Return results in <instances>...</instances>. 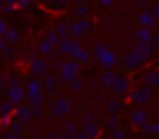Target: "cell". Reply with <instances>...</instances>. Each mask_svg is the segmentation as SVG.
Instances as JSON below:
<instances>
[{
  "label": "cell",
  "mask_w": 159,
  "mask_h": 139,
  "mask_svg": "<svg viewBox=\"0 0 159 139\" xmlns=\"http://www.w3.org/2000/svg\"><path fill=\"white\" fill-rule=\"evenodd\" d=\"M153 95H154L153 88L148 86V85H145V83H143L142 86H137L136 89H133V91L128 94L129 100L134 102V103H137L139 106H143V105L150 103L151 99H153Z\"/></svg>",
  "instance_id": "obj_1"
},
{
  "label": "cell",
  "mask_w": 159,
  "mask_h": 139,
  "mask_svg": "<svg viewBox=\"0 0 159 139\" xmlns=\"http://www.w3.org/2000/svg\"><path fill=\"white\" fill-rule=\"evenodd\" d=\"M80 67H81V63H80L78 59H69V61H64L62 67H61V77L62 80L66 81H72L75 78H78V74H80Z\"/></svg>",
  "instance_id": "obj_2"
},
{
  "label": "cell",
  "mask_w": 159,
  "mask_h": 139,
  "mask_svg": "<svg viewBox=\"0 0 159 139\" xmlns=\"http://www.w3.org/2000/svg\"><path fill=\"white\" fill-rule=\"evenodd\" d=\"M122 61H123V66L128 69V71H134V69H140L148 61V56H145L143 53H140L134 49L131 53L125 55Z\"/></svg>",
  "instance_id": "obj_3"
},
{
  "label": "cell",
  "mask_w": 159,
  "mask_h": 139,
  "mask_svg": "<svg viewBox=\"0 0 159 139\" xmlns=\"http://www.w3.org/2000/svg\"><path fill=\"white\" fill-rule=\"evenodd\" d=\"M72 113V103L66 97H58L52 105V114L55 117H62Z\"/></svg>",
  "instance_id": "obj_4"
},
{
  "label": "cell",
  "mask_w": 159,
  "mask_h": 139,
  "mask_svg": "<svg viewBox=\"0 0 159 139\" xmlns=\"http://www.w3.org/2000/svg\"><path fill=\"white\" fill-rule=\"evenodd\" d=\"M25 97H27V91H24L20 86H10L7 89V99L11 100L14 105H20Z\"/></svg>",
  "instance_id": "obj_5"
},
{
  "label": "cell",
  "mask_w": 159,
  "mask_h": 139,
  "mask_svg": "<svg viewBox=\"0 0 159 139\" xmlns=\"http://www.w3.org/2000/svg\"><path fill=\"white\" fill-rule=\"evenodd\" d=\"M30 71L31 74H34L36 77H44L45 74H48V63L45 59L36 58L30 63Z\"/></svg>",
  "instance_id": "obj_6"
},
{
  "label": "cell",
  "mask_w": 159,
  "mask_h": 139,
  "mask_svg": "<svg viewBox=\"0 0 159 139\" xmlns=\"http://www.w3.org/2000/svg\"><path fill=\"white\" fill-rule=\"evenodd\" d=\"M33 116H34V113H33V106H30V105H19L17 109L14 111V117H16L17 120L24 122V123L28 122Z\"/></svg>",
  "instance_id": "obj_7"
},
{
  "label": "cell",
  "mask_w": 159,
  "mask_h": 139,
  "mask_svg": "<svg viewBox=\"0 0 159 139\" xmlns=\"http://www.w3.org/2000/svg\"><path fill=\"white\" fill-rule=\"evenodd\" d=\"M112 91L117 95H125L129 91V80H128V77L119 75L117 80H116V83H114V86H112Z\"/></svg>",
  "instance_id": "obj_8"
},
{
  "label": "cell",
  "mask_w": 159,
  "mask_h": 139,
  "mask_svg": "<svg viewBox=\"0 0 159 139\" xmlns=\"http://www.w3.org/2000/svg\"><path fill=\"white\" fill-rule=\"evenodd\" d=\"M98 63H100V66L103 67V69H112L117 63H119V58H117V55L114 53V52H106L100 59H98Z\"/></svg>",
  "instance_id": "obj_9"
},
{
  "label": "cell",
  "mask_w": 159,
  "mask_h": 139,
  "mask_svg": "<svg viewBox=\"0 0 159 139\" xmlns=\"http://www.w3.org/2000/svg\"><path fill=\"white\" fill-rule=\"evenodd\" d=\"M117 77L119 75L112 71V69H106V72H103L102 77H100V83H102L103 88H112L116 80H117Z\"/></svg>",
  "instance_id": "obj_10"
},
{
  "label": "cell",
  "mask_w": 159,
  "mask_h": 139,
  "mask_svg": "<svg viewBox=\"0 0 159 139\" xmlns=\"http://www.w3.org/2000/svg\"><path fill=\"white\" fill-rule=\"evenodd\" d=\"M44 100H45V97H44V92L42 91L41 92H27V102L33 108L42 106L44 105Z\"/></svg>",
  "instance_id": "obj_11"
},
{
  "label": "cell",
  "mask_w": 159,
  "mask_h": 139,
  "mask_svg": "<svg viewBox=\"0 0 159 139\" xmlns=\"http://www.w3.org/2000/svg\"><path fill=\"white\" fill-rule=\"evenodd\" d=\"M76 45H80L76 41H72V39L64 38L62 42H61L59 47H58V52H59L61 55H72V52L76 49Z\"/></svg>",
  "instance_id": "obj_12"
},
{
  "label": "cell",
  "mask_w": 159,
  "mask_h": 139,
  "mask_svg": "<svg viewBox=\"0 0 159 139\" xmlns=\"http://www.w3.org/2000/svg\"><path fill=\"white\" fill-rule=\"evenodd\" d=\"M131 123L134 125V127H142L145 122H147V113L143 111V109H140V108H137V109H134L133 113H131Z\"/></svg>",
  "instance_id": "obj_13"
},
{
  "label": "cell",
  "mask_w": 159,
  "mask_h": 139,
  "mask_svg": "<svg viewBox=\"0 0 159 139\" xmlns=\"http://www.w3.org/2000/svg\"><path fill=\"white\" fill-rule=\"evenodd\" d=\"M143 83L151 86V88H157L159 86V71H156V69L148 71L143 77Z\"/></svg>",
  "instance_id": "obj_14"
},
{
  "label": "cell",
  "mask_w": 159,
  "mask_h": 139,
  "mask_svg": "<svg viewBox=\"0 0 159 139\" xmlns=\"http://www.w3.org/2000/svg\"><path fill=\"white\" fill-rule=\"evenodd\" d=\"M44 89V80L42 77H36L33 80H30L25 86V91L27 92H41Z\"/></svg>",
  "instance_id": "obj_15"
},
{
  "label": "cell",
  "mask_w": 159,
  "mask_h": 139,
  "mask_svg": "<svg viewBox=\"0 0 159 139\" xmlns=\"http://www.w3.org/2000/svg\"><path fill=\"white\" fill-rule=\"evenodd\" d=\"M81 131H84L91 139H94V137L98 136V125H97L94 120H92V122H86V123H83Z\"/></svg>",
  "instance_id": "obj_16"
},
{
  "label": "cell",
  "mask_w": 159,
  "mask_h": 139,
  "mask_svg": "<svg viewBox=\"0 0 159 139\" xmlns=\"http://www.w3.org/2000/svg\"><path fill=\"white\" fill-rule=\"evenodd\" d=\"M14 111H16L14 109V103L11 100H8V99L2 103V106H0V116L2 117H13Z\"/></svg>",
  "instance_id": "obj_17"
},
{
  "label": "cell",
  "mask_w": 159,
  "mask_h": 139,
  "mask_svg": "<svg viewBox=\"0 0 159 139\" xmlns=\"http://www.w3.org/2000/svg\"><path fill=\"white\" fill-rule=\"evenodd\" d=\"M89 30V24L86 22V21H80L78 24H75L73 27H72V33H73V36H83L86 31Z\"/></svg>",
  "instance_id": "obj_18"
},
{
  "label": "cell",
  "mask_w": 159,
  "mask_h": 139,
  "mask_svg": "<svg viewBox=\"0 0 159 139\" xmlns=\"http://www.w3.org/2000/svg\"><path fill=\"white\" fill-rule=\"evenodd\" d=\"M42 80H44V88L47 89L48 94H52V92H53V88H55V85H56V81H58V78H56L53 74H45V75L42 77Z\"/></svg>",
  "instance_id": "obj_19"
},
{
  "label": "cell",
  "mask_w": 159,
  "mask_h": 139,
  "mask_svg": "<svg viewBox=\"0 0 159 139\" xmlns=\"http://www.w3.org/2000/svg\"><path fill=\"white\" fill-rule=\"evenodd\" d=\"M136 50L140 52V53H143L145 56H150L153 53V45L150 44V41H139L136 44Z\"/></svg>",
  "instance_id": "obj_20"
},
{
  "label": "cell",
  "mask_w": 159,
  "mask_h": 139,
  "mask_svg": "<svg viewBox=\"0 0 159 139\" xmlns=\"http://www.w3.org/2000/svg\"><path fill=\"white\" fill-rule=\"evenodd\" d=\"M53 45H55V44H53L50 39H44V41L39 42L38 50H39L42 55H52V52H53Z\"/></svg>",
  "instance_id": "obj_21"
},
{
  "label": "cell",
  "mask_w": 159,
  "mask_h": 139,
  "mask_svg": "<svg viewBox=\"0 0 159 139\" xmlns=\"http://www.w3.org/2000/svg\"><path fill=\"white\" fill-rule=\"evenodd\" d=\"M106 109L109 111V113H112V114H117L120 109H122V103L117 100V99H109L108 102H106Z\"/></svg>",
  "instance_id": "obj_22"
},
{
  "label": "cell",
  "mask_w": 159,
  "mask_h": 139,
  "mask_svg": "<svg viewBox=\"0 0 159 139\" xmlns=\"http://www.w3.org/2000/svg\"><path fill=\"white\" fill-rule=\"evenodd\" d=\"M106 52H109L108 45H106V44H103V42H97V44L94 45V52H92V53H94V56H95L97 59H100Z\"/></svg>",
  "instance_id": "obj_23"
},
{
  "label": "cell",
  "mask_w": 159,
  "mask_h": 139,
  "mask_svg": "<svg viewBox=\"0 0 159 139\" xmlns=\"http://www.w3.org/2000/svg\"><path fill=\"white\" fill-rule=\"evenodd\" d=\"M10 131H13V133H16V134H22L24 133V130H25V125H24V122H20V120H11V123H10Z\"/></svg>",
  "instance_id": "obj_24"
},
{
  "label": "cell",
  "mask_w": 159,
  "mask_h": 139,
  "mask_svg": "<svg viewBox=\"0 0 159 139\" xmlns=\"http://www.w3.org/2000/svg\"><path fill=\"white\" fill-rule=\"evenodd\" d=\"M3 39L8 42V44H17L19 42V35L16 30H8L5 35H3Z\"/></svg>",
  "instance_id": "obj_25"
},
{
  "label": "cell",
  "mask_w": 159,
  "mask_h": 139,
  "mask_svg": "<svg viewBox=\"0 0 159 139\" xmlns=\"http://www.w3.org/2000/svg\"><path fill=\"white\" fill-rule=\"evenodd\" d=\"M136 38H137L139 41H151V39H153V35L150 33L148 28H140V30L136 31Z\"/></svg>",
  "instance_id": "obj_26"
},
{
  "label": "cell",
  "mask_w": 159,
  "mask_h": 139,
  "mask_svg": "<svg viewBox=\"0 0 159 139\" xmlns=\"http://www.w3.org/2000/svg\"><path fill=\"white\" fill-rule=\"evenodd\" d=\"M139 22H140L142 25H145V27H154V25H156L154 19H153L150 14H147V13H143V14L139 16Z\"/></svg>",
  "instance_id": "obj_27"
},
{
  "label": "cell",
  "mask_w": 159,
  "mask_h": 139,
  "mask_svg": "<svg viewBox=\"0 0 159 139\" xmlns=\"http://www.w3.org/2000/svg\"><path fill=\"white\" fill-rule=\"evenodd\" d=\"M117 125H119V116L109 113V116H108V119H106V127L111 128V130H114V128H117Z\"/></svg>",
  "instance_id": "obj_28"
},
{
  "label": "cell",
  "mask_w": 159,
  "mask_h": 139,
  "mask_svg": "<svg viewBox=\"0 0 159 139\" xmlns=\"http://www.w3.org/2000/svg\"><path fill=\"white\" fill-rule=\"evenodd\" d=\"M69 83H70L69 88H70L72 91H81V89L84 88L83 80H80V78H75V80H72V81H69Z\"/></svg>",
  "instance_id": "obj_29"
},
{
  "label": "cell",
  "mask_w": 159,
  "mask_h": 139,
  "mask_svg": "<svg viewBox=\"0 0 159 139\" xmlns=\"http://www.w3.org/2000/svg\"><path fill=\"white\" fill-rule=\"evenodd\" d=\"M81 64H86V63H89V59H91V53L86 50V49H81V52H80V55H78V58H76Z\"/></svg>",
  "instance_id": "obj_30"
},
{
  "label": "cell",
  "mask_w": 159,
  "mask_h": 139,
  "mask_svg": "<svg viewBox=\"0 0 159 139\" xmlns=\"http://www.w3.org/2000/svg\"><path fill=\"white\" fill-rule=\"evenodd\" d=\"M64 131L69 133V134H76V133H78V125H76L75 122H67Z\"/></svg>",
  "instance_id": "obj_31"
},
{
  "label": "cell",
  "mask_w": 159,
  "mask_h": 139,
  "mask_svg": "<svg viewBox=\"0 0 159 139\" xmlns=\"http://www.w3.org/2000/svg\"><path fill=\"white\" fill-rule=\"evenodd\" d=\"M140 128H142V131H143V133H151V134H153V130H154V123H151V122H145V123H143V125H142Z\"/></svg>",
  "instance_id": "obj_32"
},
{
  "label": "cell",
  "mask_w": 159,
  "mask_h": 139,
  "mask_svg": "<svg viewBox=\"0 0 159 139\" xmlns=\"http://www.w3.org/2000/svg\"><path fill=\"white\" fill-rule=\"evenodd\" d=\"M62 59H58V58H55L53 59V63H52V71H61V67H62Z\"/></svg>",
  "instance_id": "obj_33"
},
{
  "label": "cell",
  "mask_w": 159,
  "mask_h": 139,
  "mask_svg": "<svg viewBox=\"0 0 159 139\" xmlns=\"http://www.w3.org/2000/svg\"><path fill=\"white\" fill-rule=\"evenodd\" d=\"M112 139H125V133L119 128H114L112 130Z\"/></svg>",
  "instance_id": "obj_34"
},
{
  "label": "cell",
  "mask_w": 159,
  "mask_h": 139,
  "mask_svg": "<svg viewBox=\"0 0 159 139\" xmlns=\"http://www.w3.org/2000/svg\"><path fill=\"white\" fill-rule=\"evenodd\" d=\"M47 39H50L53 44H56V42H58V39H59V33H56V31H48Z\"/></svg>",
  "instance_id": "obj_35"
},
{
  "label": "cell",
  "mask_w": 159,
  "mask_h": 139,
  "mask_svg": "<svg viewBox=\"0 0 159 139\" xmlns=\"http://www.w3.org/2000/svg\"><path fill=\"white\" fill-rule=\"evenodd\" d=\"M92 120H94V114H92L91 111L83 113V123H86V122H92Z\"/></svg>",
  "instance_id": "obj_36"
},
{
  "label": "cell",
  "mask_w": 159,
  "mask_h": 139,
  "mask_svg": "<svg viewBox=\"0 0 159 139\" xmlns=\"http://www.w3.org/2000/svg\"><path fill=\"white\" fill-rule=\"evenodd\" d=\"M3 139H22V137H20V134H16L13 131H8V133L3 134Z\"/></svg>",
  "instance_id": "obj_37"
},
{
  "label": "cell",
  "mask_w": 159,
  "mask_h": 139,
  "mask_svg": "<svg viewBox=\"0 0 159 139\" xmlns=\"http://www.w3.org/2000/svg\"><path fill=\"white\" fill-rule=\"evenodd\" d=\"M58 33H59V36L67 38V35H69V28H67V27H59V28H58Z\"/></svg>",
  "instance_id": "obj_38"
},
{
  "label": "cell",
  "mask_w": 159,
  "mask_h": 139,
  "mask_svg": "<svg viewBox=\"0 0 159 139\" xmlns=\"http://www.w3.org/2000/svg\"><path fill=\"white\" fill-rule=\"evenodd\" d=\"M75 139H91V137H89L84 131H78V133L75 134Z\"/></svg>",
  "instance_id": "obj_39"
},
{
  "label": "cell",
  "mask_w": 159,
  "mask_h": 139,
  "mask_svg": "<svg viewBox=\"0 0 159 139\" xmlns=\"http://www.w3.org/2000/svg\"><path fill=\"white\" fill-rule=\"evenodd\" d=\"M33 113H34V117H42V106L33 108Z\"/></svg>",
  "instance_id": "obj_40"
},
{
  "label": "cell",
  "mask_w": 159,
  "mask_h": 139,
  "mask_svg": "<svg viewBox=\"0 0 159 139\" xmlns=\"http://www.w3.org/2000/svg\"><path fill=\"white\" fill-rule=\"evenodd\" d=\"M44 139H62V136H61V134H58V133H52V134L45 136Z\"/></svg>",
  "instance_id": "obj_41"
},
{
  "label": "cell",
  "mask_w": 159,
  "mask_h": 139,
  "mask_svg": "<svg viewBox=\"0 0 159 139\" xmlns=\"http://www.w3.org/2000/svg\"><path fill=\"white\" fill-rule=\"evenodd\" d=\"M8 86H19V80L17 78H8Z\"/></svg>",
  "instance_id": "obj_42"
},
{
  "label": "cell",
  "mask_w": 159,
  "mask_h": 139,
  "mask_svg": "<svg viewBox=\"0 0 159 139\" xmlns=\"http://www.w3.org/2000/svg\"><path fill=\"white\" fill-rule=\"evenodd\" d=\"M0 88H2V89H5V88H7V78H5V77L0 78Z\"/></svg>",
  "instance_id": "obj_43"
},
{
  "label": "cell",
  "mask_w": 159,
  "mask_h": 139,
  "mask_svg": "<svg viewBox=\"0 0 159 139\" xmlns=\"http://www.w3.org/2000/svg\"><path fill=\"white\" fill-rule=\"evenodd\" d=\"M153 134L159 136V122H156V123H154V130H153Z\"/></svg>",
  "instance_id": "obj_44"
},
{
  "label": "cell",
  "mask_w": 159,
  "mask_h": 139,
  "mask_svg": "<svg viewBox=\"0 0 159 139\" xmlns=\"http://www.w3.org/2000/svg\"><path fill=\"white\" fill-rule=\"evenodd\" d=\"M7 49H8V47H7V41L3 39L2 42H0V50H2V52H3V50H7Z\"/></svg>",
  "instance_id": "obj_45"
},
{
  "label": "cell",
  "mask_w": 159,
  "mask_h": 139,
  "mask_svg": "<svg viewBox=\"0 0 159 139\" xmlns=\"http://www.w3.org/2000/svg\"><path fill=\"white\" fill-rule=\"evenodd\" d=\"M62 139H75V134H69V133H64V134H62Z\"/></svg>",
  "instance_id": "obj_46"
},
{
  "label": "cell",
  "mask_w": 159,
  "mask_h": 139,
  "mask_svg": "<svg viewBox=\"0 0 159 139\" xmlns=\"http://www.w3.org/2000/svg\"><path fill=\"white\" fill-rule=\"evenodd\" d=\"M100 2H102L103 5H109V3L112 2V0H100Z\"/></svg>",
  "instance_id": "obj_47"
},
{
  "label": "cell",
  "mask_w": 159,
  "mask_h": 139,
  "mask_svg": "<svg viewBox=\"0 0 159 139\" xmlns=\"http://www.w3.org/2000/svg\"><path fill=\"white\" fill-rule=\"evenodd\" d=\"M30 139H44V137H41V136H38V134H33Z\"/></svg>",
  "instance_id": "obj_48"
},
{
  "label": "cell",
  "mask_w": 159,
  "mask_h": 139,
  "mask_svg": "<svg viewBox=\"0 0 159 139\" xmlns=\"http://www.w3.org/2000/svg\"><path fill=\"white\" fill-rule=\"evenodd\" d=\"M156 10H157V14H159V5H157V7H156Z\"/></svg>",
  "instance_id": "obj_49"
}]
</instances>
